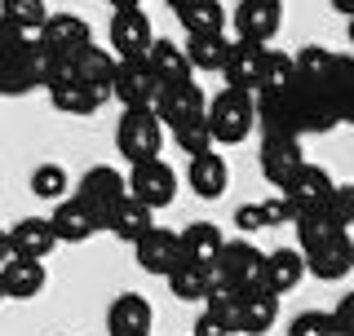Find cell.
I'll return each mask as SVG.
<instances>
[{
    "mask_svg": "<svg viewBox=\"0 0 354 336\" xmlns=\"http://www.w3.org/2000/svg\"><path fill=\"white\" fill-rule=\"evenodd\" d=\"M182 27L186 36H226V9H221V0H195L191 9H182Z\"/></svg>",
    "mask_w": 354,
    "mask_h": 336,
    "instance_id": "31",
    "label": "cell"
},
{
    "mask_svg": "<svg viewBox=\"0 0 354 336\" xmlns=\"http://www.w3.org/2000/svg\"><path fill=\"white\" fill-rule=\"evenodd\" d=\"M106 36H111V53L115 58H147L155 31H151V18L142 9H115Z\"/></svg>",
    "mask_w": 354,
    "mask_h": 336,
    "instance_id": "12",
    "label": "cell"
},
{
    "mask_svg": "<svg viewBox=\"0 0 354 336\" xmlns=\"http://www.w3.org/2000/svg\"><path fill=\"white\" fill-rule=\"evenodd\" d=\"M279 319V297L266 292V288H252V292L239 297V332L243 336H266Z\"/></svg>",
    "mask_w": 354,
    "mask_h": 336,
    "instance_id": "26",
    "label": "cell"
},
{
    "mask_svg": "<svg viewBox=\"0 0 354 336\" xmlns=\"http://www.w3.org/2000/svg\"><path fill=\"white\" fill-rule=\"evenodd\" d=\"M208 133H213L217 147H239L252 129H257V93H243V88H221L204 111Z\"/></svg>",
    "mask_w": 354,
    "mask_h": 336,
    "instance_id": "2",
    "label": "cell"
},
{
    "mask_svg": "<svg viewBox=\"0 0 354 336\" xmlns=\"http://www.w3.org/2000/svg\"><path fill=\"white\" fill-rule=\"evenodd\" d=\"M115 53L111 49H97V44H84L80 53H75L71 62H66V75H75L80 84H93L102 88V93H111V80H115Z\"/></svg>",
    "mask_w": 354,
    "mask_h": 336,
    "instance_id": "23",
    "label": "cell"
},
{
    "mask_svg": "<svg viewBox=\"0 0 354 336\" xmlns=\"http://www.w3.org/2000/svg\"><path fill=\"white\" fill-rule=\"evenodd\" d=\"M332 186H337V182H332V173H328V168H319V164H301V168L292 173V182H288V186L279 190V195L292 199L297 212H319V208L328 204Z\"/></svg>",
    "mask_w": 354,
    "mask_h": 336,
    "instance_id": "16",
    "label": "cell"
},
{
    "mask_svg": "<svg viewBox=\"0 0 354 336\" xmlns=\"http://www.w3.org/2000/svg\"><path fill=\"white\" fill-rule=\"evenodd\" d=\"M221 230L213 226V221H191V226L177 230V256L191 265H213V256L221 252Z\"/></svg>",
    "mask_w": 354,
    "mask_h": 336,
    "instance_id": "24",
    "label": "cell"
},
{
    "mask_svg": "<svg viewBox=\"0 0 354 336\" xmlns=\"http://www.w3.org/2000/svg\"><path fill=\"white\" fill-rule=\"evenodd\" d=\"M133 256H138V265L155 279H169L173 265L182 261L177 256V230H164V226H151L147 234H142L138 243H133Z\"/></svg>",
    "mask_w": 354,
    "mask_h": 336,
    "instance_id": "15",
    "label": "cell"
},
{
    "mask_svg": "<svg viewBox=\"0 0 354 336\" xmlns=\"http://www.w3.org/2000/svg\"><path fill=\"white\" fill-rule=\"evenodd\" d=\"M111 9H142V0H106Z\"/></svg>",
    "mask_w": 354,
    "mask_h": 336,
    "instance_id": "45",
    "label": "cell"
},
{
    "mask_svg": "<svg viewBox=\"0 0 354 336\" xmlns=\"http://www.w3.org/2000/svg\"><path fill=\"white\" fill-rule=\"evenodd\" d=\"M332 9H337V14H346V18H354V0H332Z\"/></svg>",
    "mask_w": 354,
    "mask_h": 336,
    "instance_id": "44",
    "label": "cell"
},
{
    "mask_svg": "<svg viewBox=\"0 0 354 336\" xmlns=\"http://www.w3.org/2000/svg\"><path fill=\"white\" fill-rule=\"evenodd\" d=\"M169 288L177 301H204L213 292V270L208 265H191V261H177L169 274Z\"/></svg>",
    "mask_w": 354,
    "mask_h": 336,
    "instance_id": "32",
    "label": "cell"
},
{
    "mask_svg": "<svg viewBox=\"0 0 354 336\" xmlns=\"http://www.w3.org/2000/svg\"><path fill=\"white\" fill-rule=\"evenodd\" d=\"M151 111L160 115V124L177 129V124H191V120H204L208 97H204V88H199L195 80H182V84H164Z\"/></svg>",
    "mask_w": 354,
    "mask_h": 336,
    "instance_id": "9",
    "label": "cell"
},
{
    "mask_svg": "<svg viewBox=\"0 0 354 336\" xmlns=\"http://www.w3.org/2000/svg\"><path fill=\"white\" fill-rule=\"evenodd\" d=\"M0 301H5V288H0Z\"/></svg>",
    "mask_w": 354,
    "mask_h": 336,
    "instance_id": "48",
    "label": "cell"
},
{
    "mask_svg": "<svg viewBox=\"0 0 354 336\" xmlns=\"http://www.w3.org/2000/svg\"><path fill=\"white\" fill-rule=\"evenodd\" d=\"M301 279H306V256L297 252V248H274V252H266V265H261L266 292L283 297V292H292Z\"/></svg>",
    "mask_w": 354,
    "mask_h": 336,
    "instance_id": "22",
    "label": "cell"
},
{
    "mask_svg": "<svg viewBox=\"0 0 354 336\" xmlns=\"http://www.w3.org/2000/svg\"><path fill=\"white\" fill-rule=\"evenodd\" d=\"M0 18L9 27H18L22 36H36L44 27V18H49V5L44 0H0Z\"/></svg>",
    "mask_w": 354,
    "mask_h": 336,
    "instance_id": "33",
    "label": "cell"
},
{
    "mask_svg": "<svg viewBox=\"0 0 354 336\" xmlns=\"http://www.w3.org/2000/svg\"><path fill=\"white\" fill-rule=\"evenodd\" d=\"M31 195L49 199V204L66 199V195H71V177H66V168L62 164H36V173H31Z\"/></svg>",
    "mask_w": 354,
    "mask_h": 336,
    "instance_id": "35",
    "label": "cell"
},
{
    "mask_svg": "<svg viewBox=\"0 0 354 336\" xmlns=\"http://www.w3.org/2000/svg\"><path fill=\"white\" fill-rule=\"evenodd\" d=\"M332 319H337L341 328H346V332L354 336V292H346V297L337 301V310H332Z\"/></svg>",
    "mask_w": 354,
    "mask_h": 336,
    "instance_id": "41",
    "label": "cell"
},
{
    "mask_svg": "<svg viewBox=\"0 0 354 336\" xmlns=\"http://www.w3.org/2000/svg\"><path fill=\"white\" fill-rule=\"evenodd\" d=\"M75 199H80V204L93 212L97 230H106L111 212H115V208L129 199V182H124V173H120V168H111V164H93V168H88V173L80 177V186H75Z\"/></svg>",
    "mask_w": 354,
    "mask_h": 336,
    "instance_id": "4",
    "label": "cell"
},
{
    "mask_svg": "<svg viewBox=\"0 0 354 336\" xmlns=\"http://www.w3.org/2000/svg\"><path fill=\"white\" fill-rule=\"evenodd\" d=\"M301 164H306L301 160V142L283 138V133H266V142H261V177L274 190H283L288 182H292V173Z\"/></svg>",
    "mask_w": 354,
    "mask_h": 336,
    "instance_id": "13",
    "label": "cell"
},
{
    "mask_svg": "<svg viewBox=\"0 0 354 336\" xmlns=\"http://www.w3.org/2000/svg\"><path fill=\"white\" fill-rule=\"evenodd\" d=\"M155 328V310L142 292H120L106 306V332L111 336H151Z\"/></svg>",
    "mask_w": 354,
    "mask_h": 336,
    "instance_id": "14",
    "label": "cell"
},
{
    "mask_svg": "<svg viewBox=\"0 0 354 336\" xmlns=\"http://www.w3.org/2000/svg\"><path fill=\"white\" fill-rule=\"evenodd\" d=\"M186 182H191V190L199 199H221L230 186V168L221 155L204 151V155H191V168H186Z\"/></svg>",
    "mask_w": 354,
    "mask_h": 336,
    "instance_id": "25",
    "label": "cell"
},
{
    "mask_svg": "<svg viewBox=\"0 0 354 336\" xmlns=\"http://www.w3.org/2000/svg\"><path fill=\"white\" fill-rule=\"evenodd\" d=\"M235 226H239L243 234H252V230H266V221H261V208H257V204H243V208H235Z\"/></svg>",
    "mask_w": 354,
    "mask_h": 336,
    "instance_id": "40",
    "label": "cell"
},
{
    "mask_svg": "<svg viewBox=\"0 0 354 336\" xmlns=\"http://www.w3.org/2000/svg\"><path fill=\"white\" fill-rule=\"evenodd\" d=\"M49 274H44V261H27V256H9L0 265V288H5V301H31L44 292Z\"/></svg>",
    "mask_w": 354,
    "mask_h": 336,
    "instance_id": "17",
    "label": "cell"
},
{
    "mask_svg": "<svg viewBox=\"0 0 354 336\" xmlns=\"http://www.w3.org/2000/svg\"><path fill=\"white\" fill-rule=\"evenodd\" d=\"M111 97H115L124 111H133V106H155V97H160V80H155V71L147 66V58H120L115 62Z\"/></svg>",
    "mask_w": 354,
    "mask_h": 336,
    "instance_id": "7",
    "label": "cell"
},
{
    "mask_svg": "<svg viewBox=\"0 0 354 336\" xmlns=\"http://www.w3.org/2000/svg\"><path fill=\"white\" fill-rule=\"evenodd\" d=\"M164 5H169V9H173V14H182V9H191V5H195V0H164Z\"/></svg>",
    "mask_w": 354,
    "mask_h": 336,
    "instance_id": "46",
    "label": "cell"
},
{
    "mask_svg": "<svg viewBox=\"0 0 354 336\" xmlns=\"http://www.w3.org/2000/svg\"><path fill=\"white\" fill-rule=\"evenodd\" d=\"M49 226H53V239H58V243H84V239H93V234H97L93 212H88L75 195H66V199L53 204Z\"/></svg>",
    "mask_w": 354,
    "mask_h": 336,
    "instance_id": "20",
    "label": "cell"
},
{
    "mask_svg": "<svg viewBox=\"0 0 354 336\" xmlns=\"http://www.w3.org/2000/svg\"><path fill=\"white\" fill-rule=\"evenodd\" d=\"M36 40L58 62H71L84 44H93V31H88V22L80 14H49V18H44V27L36 31Z\"/></svg>",
    "mask_w": 354,
    "mask_h": 336,
    "instance_id": "8",
    "label": "cell"
},
{
    "mask_svg": "<svg viewBox=\"0 0 354 336\" xmlns=\"http://www.w3.org/2000/svg\"><path fill=\"white\" fill-rule=\"evenodd\" d=\"M204 315L213 319L221 332H230V336H235V332H239V292H230V288L213 283V292L204 297Z\"/></svg>",
    "mask_w": 354,
    "mask_h": 336,
    "instance_id": "34",
    "label": "cell"
},
{
    "mask_svg": "<svg viewBox=\"0 0 354 336\" xmlns=\"http://www.w3.org/2000/svg\"><path fill=\"white\" fill-rule=\"evenodd\" d=\"M124 182H129V199L147 204L151 212L155 208H169L173 199H177V173L160 160V155H155V160L133 164V173L124 177Z\"/></svg>",
    "mask_w": 354,
    "mask_h": 336,
    "instance_id": "6",
    "label": "cell"
},
{
    "mask_svg": "<svg viewBox=\"0 0 354 336\" xmlns=\"http://www.w3.org/2000/svg\"><path fill=\"white\" fill-rule=\"evenodd\" d=\"M257 124H266V133H283V138H301V133H328L337 120L324 106L319 88L306 75L292 71L288 84L261 88L257 93Z\"/></svg>",
    "mask_w": 354,
    "mask_h": 336,
    "instance_id": "1",
    "label": "cell"
},
{
    "mask_svg": "<svg viewBox=\"0 0 354 336\" xmlns=\"http://www.w3.org/2000/svg\"><path fill=\"white\" fill-rule=\"evenodd\" d=\"M151 226H155V212L147 204H138V199H124V204L111 212V221H106V230L115 234L120 243H138Z\"/></svg>",
    "mask_w": 354,
    "mask_h": 336,
    "instance_id": "28",
    "label": "cell"
},
{
    "mask_svg": "<svg viewBox=\"0 0 354 336\" xmlns=\"http://www.w3.org/2000/svg\"><path fill=\"white\" fill-rule=\"evenodd\" d=\"M235 36L248 44H270L283 27V0H239L235 5Z\"/></svg>",
    "mask_w": 354,
    "mask_h": 336,
    "instance_id": "11",
    "label": "cell"
},
{
    "mask_svg": "<svg viewBox=\"0 0 354 336\" xmlns=\"http://www.w3.org/2000/svg\"><path fill=\"white\" fill-rule=\"evenodd\" d=\"M266 62H270V49L266 44H248V40H235L226 53V88H243V93H257L266 84Z\"/></svg>",
    "mask_w": 354,
    "mask_h": 336,
    "instance_id": "10",
    "label": "cell"
},
{
    "mask_svg": "<svg viewBox=\"0 0 354 336\" xmlns=\"http://www.w3.org/2000/svg\"><path fill=\"white\" fill-rule=\"evenodd\" d=\"M164 147V124L151 106H133L120 115L115 124V151L124 155L129 164H142V160H155Z\"/></svg>",
    "mask_w": 354,
    "mask_h": 336,
    "instance_id": "5",
    "label": "cell"
},
{
    "mask_svg": "<svg viewBox=\"0 0 354 336\" xmlns=\"http://www.w3.org/2000/svg\"><path fill=\"white\" fill-rule=\"evenodd\" d=\"M147 66L155 71V80H160V88L164 84H182V80H191V62H186V53H182V44L177 40H160L155 36L151 40V49H147Z\"/></svg>",
    "mask_w": 354,
    "mask_h": 336,
    "instance_id": "27",
    "label": "cell"
},
{
    "mask_svg": "<svg viewBox=\"0 0 354 336\" xmlns=\"http://www.w3.org/2000/svg\"><path fill=\"white\" fill-rule=\"evenodd\" d=\"M261 265H266V252L261 248H252L248 239H230V243H221V252L213 256V283L221 288H230V292H252V288H266L261 283Z\"/></svg>",
    "mask_w": 354,
    "mask_h": 336,
    "instance_id": "3",
    "label": "cell"
},
{
    "mask_svg": "<svg viewBox=\"0 0 354 336\" xmlns=\"http://www.w3.org/2000/svg\"><path fill=\"white\" fill-rule=\"evenodd\" d=\"M350 270H354V239L350 234H337L332 243H324V248H315L306 256V274L324 279V283H337Z\"/></svg>",
    "mask_w": 354,
    "mask_h": 336,
    "instance_id": "21",
    "label": "cell"
},
{
    "mask_svg": "<svg viewBox=\"0 0 354 336\" xmlns=\"http://www.w3.org/2000/svg\"><path fill=\"white\" fill-rule=\"evenodd\" d=\"M173 142H177V147H182L186 155H204V151H213V133H208V120L177 124V129H173Z\"/></svg>",
    "mask_w": 354,
    "mask_h": 336,
    "instance_id": "36",
    "label": "cell"
},
{
    "mask_svg": "<svg viewBox=\"0 0 354 336\" xmlns=\"http://www.w3.org/2000/svg\"><path fill=\"white\" fill-rule=\"evenodd\" d=\"M106 97L111 93H102V88H93V84H80L75 75H66V71L49 84V102L58 106L62 115H93Z\"/></svg>",
    "mask_w": 354,
    "mask_h": 336,
    "instance_id": "19",
    "label": "cell"
},
{
    "mask_svg": "<svg viewBox=\"0 0 354 336\" xmlns=\"http://www.w3.org/2000/svg\"><path fill=\"white\" fill-rule=\"evenodd\" d=\"M53 248H58V239H53L49 217H22V221H14V226H9V252H14V256L44 261Z\"/></svg>",
    "mask_w": 354,
    "mask_h": 336,
    "instance_id": "18",
    "label": "cell"
},
{
    "mask_svg": "<svg viewBox=\"0 0 354 336\" xmlns=\"http://www.w3.org/2000/svg\"><path fill=\"white\" fill-rule=\"evenodd\" d=\"M257 208H261L266 230H270V226H292V221L301 217V212H297V204H292L288 195H270V199H266V204H257Z\"/></svg>",
    "mask_w": 354,
    "mask_h": 336,
    "instance_id": "38",
    "label": "cell"
},
{
    "mask_svg": "<svg viewBox=\"0 0 354 336\" xmlns=\"http://www.w3.org/2000/svg\"><path fill=\"white\" fill-rule=\"evenodd\" d=\"M191 336H230V332H221L208 315H199V319H195V328H191Z\"/></svg>",
    "mask_w": 354,
    "mask_h": 336,
    "instance_id": "42",
    "label": "cell"
},
{
    "mask_svg": "<svg viewBox=\"0 0 354 336\" xmlns=\"http://www.w3.org/2000/svg\"><path fill=\"white\" fill-rule=\"evenodd\" d=\"M288 336H328V310H301L288 323Z\"/></svg>",
    "mask_w": 354,
    "mask_h": 336,
    "instance_id": "39",
    "label": "cell"
},
{
    "mask_svg": "<svg viewBox=\"0 0 354 336\" xmlns=\"http://www.w3.org/2000/svg\"><path fill=\"white\" fill-rule=\"evenodd\" d=\"M324 212H328L332 221H337L341 230H350V226H354V186H332V195H328Z\"/></svg>",
    "mask_w": 354,
    "mask_h": 336,
    "instance_id": "37",
    "label": "cell"
},
{
    "mask_svg": "<svg viewBox=\"0 0 354 336\" xmlns=\"http://www.w3.org/2000/svg\"><path fill=\"white\" fill-rule=\"evenodd\" d=\"M230 44L235 40H226V36H186L182 53H186V62H191V71H221Z\"/></svg>",
    "mask_w": 354,
    "mask_h": 336,
    "instance_id": "30",
    "label": "cell"
},
{
    "mask_svg": "<svg viewBox=\"0 0 354 336\" xmlns=\"http://www.w3.org/2000/svg\"><path fill=\"white\" fill-rule=\"evenodd\" d=\"M9 256H14V252H9V230H0V265H5Z\"/></svg>",
    "mask_w": 354,
    "mask_h": 336,
    "instance_id": "43",
    "label": "cell"
},
{
    "mask_svg": "<svg viewBox=\"0 0 354 336\" xmlns=\"http://www.w3.org/2000/svg\"><path fill=\"white\" fill-rule=\"evenodd\" d=\"M346 36H350V44H354V18H350V27H346Z\"/></svg>",
    "mask_w": 354,
    "mask_h": 336,
    "instance_id": "47",
    "label": "cell"
},
{
    "mask_svg": "<svg viewBox=\"0 0 354 336\" xmlns=\"http://www.w3.org/2000/svg\"><path fill=\"white\" fill-rule=\"evenodd\" d=\"M292 226H297V252H301V256H310L315 248H324V243H332L337 234H346V230H341V226L328 217L324 208H319V212H301V217H297Z\"/></svg>",
    "mask_w": 354,
    "mask_h": 336,
    "instance_id": "29",
    "label": "cell"
}]
</instances>
